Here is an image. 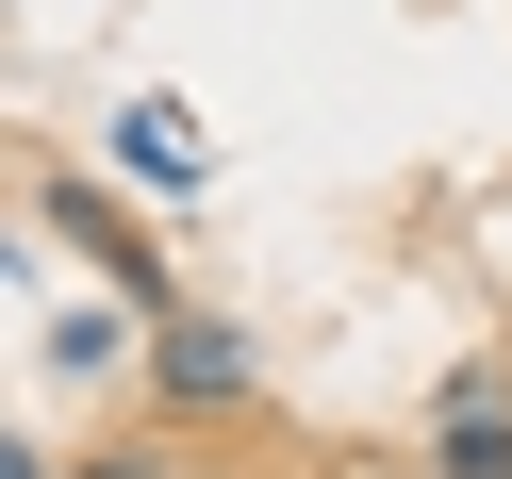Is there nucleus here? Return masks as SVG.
<instances>
[{
    "label": "nucleus",
    "mask_w": 512,
    "mask_h": 479,
    "mask_svg": "<svg viewBox=\"0 0 512 479\" xmlns=\"http://www.w3.org/2000/svg\"><path fill=\"white\" fill-rule=\"evenodd\" d=\"M149 380H166L182 413H248V380H265V364H248L232 314H149Z\"/></svg>",
    "instance_id": "obj_1"
},
{
    "label": "nucleus",
    "mask_w": 512,
    "mask_h": 479,
    "mask_svg": "<svg viewBox=\"0 0 512 479\" xmlns=\"http://www.w3.org/2000/svg\"><path fill=\"white\" fill-rule=\"evenodd\" d=\"M50 232H67V248H100V281H116L133 314H182V298H166V248H149L133 215L100 199V182H50Z\"/></svg>",
    "instance_id": "obj_2"
},
{
    "label": "nucleus",
    "mask_w": 512,
    "mask_h": 479,
    "mask_svg": "<svg viewBox=\"0 0 512 479\" xmlns=\"http://www.w3.org/2000/svg\"><path fill=\"white\" fill-rule=\"evenodd\" d=\"M67 479H149V463H67Z\"/></svg>",
    "instance_id": "obj_6"
},
{
    "label": "nucleus",
    "mask_w": 512,
    "mask_h": 479,
    "mask_svg": "<svg viewBox=\"0 0 512 479\" xmlns=\"http://www.w3.org/2000/svg\"><path fill=\"white\" fill-rule=\"evenodd\" d=\"M430 446H446V479H512V397H496V364H463L430 397Z\"/></svg>",
    "instance_id": "obj_3"
},
{
    "label": "nucleus",
    "mask_w": 512,
    "mask_h": 479,
    "mask_svg": "<svg viewBox=\"0 0 512 479\" xmlns=\"http://www.w3.org/2000/svg\"><path fill=\"white\" fill-rule=\"evenodd\" d=\"M133 166H149V182H199V133H182V100H133Z\"/></svg>",
    "instance_id": "obj_4"
},
{
    "label": "nucleus",
    "mask_w": 512,
    "mask_h": 479,
    "mask_svg": "<svg viewBox=\"0 0 512 479\" xmlns=\"http://www.w3.org/2000/svg\"><path fill=\"white\" fill-rule=\"evenodd\" d=\"M0 479H50V463H34V446H17V430H0Z\"/></svg>",
    "instance_id": "obj_5"
}]
</instances>
